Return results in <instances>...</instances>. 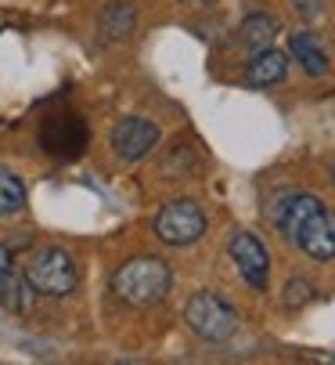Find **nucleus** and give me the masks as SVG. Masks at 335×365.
Returning a JSON list of instances; mask_svg holds the SVG:
<instances>
[{
  "label": "nucleus",
  "instance_id": "9",
  "mask_svg": "<svg viewBox=\"0 0 335 365\" xmlns=\"http://www.w3.org/2000/svg\"><path fill=\"white\" fill-rule=\"evenodd\" d=\"M0 304L8 311H18V315H26L33 304V286L26 282V275H18L11 246L4 242H0Z\"/></svg>",
  "mask_w": 335,
  "mask_h": 365
},
{
  "label": "nucleus",
  "instance_id": "5",
  "mask_svg": "<svg viewBox=\"0 0 335 365\" xmlns=\"http://www.w3.org/2000/svg\"><path fill=\"white\" fill-rule=\"evenodd\" d=\"M155 235L166 242V246H191L206 235V214L202 206L191 202V199H174L166 202L159 217H155Z\"/></svg>",
  "mask_w": 335,
  "mask_h": 365
},
{
  "label": "nucleus",
  "instance_id": "3",
  "mask_svg": "<svg viewBox=\"0 0 335 365\" xmlns=\"http://www.w3.org/2000/svg\"><path fill=\"white\" fill-rule=\"evenodd\" d=\"M184 322H188L191 333H198L202 340L223 344V340H231L235 329H238V311L223 300L220 293L198 289V293L188 300V307H184Z\"/></svg>",
  "mask_w": 335,
  "mask_h": 365
},
{
  "label": "nucleus",
  "instance_id": "13",
  "mask_svg": "<svg viewBox=\"0 0 335 365\" xmlns=\"http://www.w3.org/2000/svg\"><path fill=\"white\" fill-rule=\"evenodd\" d=\"M277 19L274 15H249L245 22H242V29H238V40L249 47V51H263V47H270V40L277 36Z\"/></svg>",
  "mask_w": 335,
  "mask_h": 365
},
{
  "label": "nucleus",
  "instance_id": "7",
  "mask_svg": "<svg viewBox=\"0 0 335 365\" xmlns=\"http://www.w3.org/2000/svg\"><path fill=\"white\" fill-rule=\"evenodd\" d=\"M108 141H112V148H116L119 160L137 163V160H144V155L159 145V127L151 120L127 116V120H119L116 127H112V138Z\"/></svg>",
  "mask_w": 335,
  "mask_h": 365
},
{
  "label": "nucleus",
  "instance_id": "11",
  "mask_svg": "<svg viewBox=\"0 0 335 365\" xmlns=\"http://www.w3.org/2000/svg\"><path fill=\"white\" fill-rule=\"evenodd\" d=\"M289 51H292V58H296L310 76H324V73H328V55H324V47L317 43L314 33H292V36H289Z\"/></svg>",
  "mask_w": 335,
  "mask_h": 365
},
{
  "label": "nucleus",
  "instance_id": "4",
  "mask_svg": "<svg viewBox=\"0 0 335 365\" xmlns=\"http://www.w3.org/2000/svg\"><path fill=\"white\" fill-rule=\"evenodd\" d=\"M26 282L33 286V293L40 297H69L80 282L73 257L58 246H43L26 268Z\"/></svg>",
  "mask_w": 335,
  "mask_h": 365
},
{
  "label": "nucleus",
  "instance_id": "14",
  "mask_svg": "<svg viewBox=\"0 0 335 365\" xmlns=\"http://www.w3.org/2000/svg\"><path fill=\"white\" fill-rule=\"evenodd\" d=\"M26 206V188L11 170H0V217H11Z\"/></svg>",
  "mask_w": 335,
  "mask_h": 365
},
{
  "label": "nucleus",
  "instance_id": "17",
  "mask_svg": "<svg viewBox=\"0 0 335 365\" xmlns=\"http://www.w3.org/2000/svg\"><path fill=\"white\" fill-rule=\"evenodd\" d=\"M191 4H209V0H191Z\"/></svg>",
  "mask_w": 335,
  "mask_h": 365
},
{
  "label": "nucleus",
  "instance_id": "10",
  "mask_svg": "<svg viewBox=\"0 0 335 365\" xmlns=\"http://www.w3.org/2000/svg\"><path fill=\"white\" fill-rule=\"evenodd\" d=\"M285 73H289V58L282 55V51H274V47H263V51H252L245 80L252 87H270V83H282Z\"/></svg>",
  "mask_w": 335,
  "mask_h": 365
},
{
  "label": "nucleus",
  "instance_id": "6",
  "mask_svg": "<svg viewBox=\"0 0 335 365\" xmlns=\"http://www.w3.org/2000/svg\"><path fill=\"white\" fill-rule=\"evenodd\" d=\"M228 253H231V260H235L238 275H242L252 289H267V282H270V253H267V246H263L256 235L238 232V235L231 239Z\"/></svg>",
  "mask_w": 335,
  "mask_h": 365
},
{
  "label": "nucleus",
  "instance_id": "15",
  "mask_svg": "<svg viewBox=\"0 0 335 365\" xmlns=\"http://www.w3.org/2000/svg\"><path fill=\"white\" fill-rule=\"evenodd\" d=\"M285 307H303V304H310L314 300V282H307V279H289V286H285Z\"/></svg>",
  "mask_w": 335,
  "mask_h": 365
},
{
  "label": "nucleus",
  "instance_id": "12",
  "mask_svg": "<svg viewBox=\"0 0 335 365\" xmlns=\"http://www.w3.org/2000/svg\"><path fill=\"white\" fill-rule=\"evenodd\" d=\"M134 26H137V8L130 4V0H112V4L101 11V33L105 36L123 40V36L134 33Z\"/></svg>",
  "mask_w": 335,
  "mask_h": 365
},
{
  "label": "nucleus",
  "instance_id": "2",
  "mask_svg": "<svg viewBox=\"0 0 335 365\" xmlns=\"http://www.w3.org/2000/svg\"><path fill=\"white\" fill-rule=\"evenodd\" d=\"M174 286V272L159 257H134L112 275V293L127 307H151Z\"/></svg>",
  "mask_w": 335,
  "mask_h": 365
},
{
  "label": "nucleus",
  "instance_id": "1",
  "mask_svg": "<svg viewBox=\"0 0 335 365\" xmlns=\"http://www.w3.org/2000/svg\"><path fill=\"white\" fill-rule=\"evenodd\" d=\"M277 228L314 260L335 257V217L324 210V202L317 195H307V192L289 195L277 206Z\"/></svg>",
  "mask_w": 335,
  "mask_h": 365
},
{
  "label": "nucleus",
  "instance_id": "16",
  "mask_svg": "<svg viewBox=\"0 0 335 365\" xmlns=\"http://www.w3.org/2000/svg\"><path fill=\"white\" fill-rule=\"evenodd\" d=\"M299 11H303L307 19H314V15H317V8H314V0H299Z\"/></svg>",
  "mask_w": 335,
  "mask_h": 365
},
{
  "label": "nucleus",
  "instance_id": "8",
  "mask_svg": "<svg viewBox=\"0 0 335 365\" xmlns=\"http://www.w3.org/2000/svg\"><path fill=\"white\" fill-rule=\"evenodd\" d=\"M40 141H43V148L50 155H58V160H73V155H80L87 148V127L76 116H50L43 123Z\"/></svg>",
  "mask_w": 335,
  "mask_h": 365
}]
</instances>
